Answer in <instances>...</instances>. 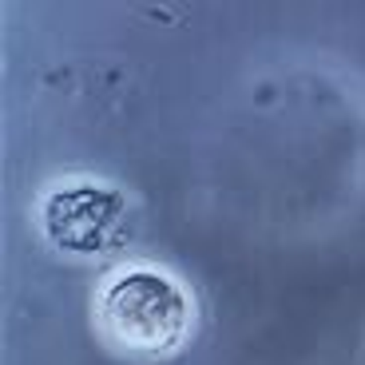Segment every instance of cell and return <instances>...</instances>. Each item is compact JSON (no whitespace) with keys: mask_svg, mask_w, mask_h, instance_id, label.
I'll return each mask as SVG.
<instances>
[{"mask_svg":"<svg viewBox=\"0 0 365 365\" xmlns=\"http://www.w3.org/2000/svg\"><path fill=\"white\" fill-rule=\"evenodd\" d=\"M103 338L128 357H167L182 346L191 326V302L159 270H128L100 294L96 306Z\"/></svg>","mask_w":365,"mask_h":365,"instance_id":"cell-1","label":"cell"},{"mask_svg":"<svg viewBox=\"0 0 365 365\" xmlns=\"http://www.w3.org/2000/svg\"><path fill=\"white\" fill-rule=\"evenodd\" d=\"M119 219H123V199L100 187H68L48 195L44 202V235L72 255L103 250L115 238Z\"/></svg>","mask_w":365,"mask_h":365,"instance_id":"cell-2","label":"cell"}]
</instances>
